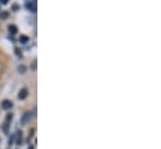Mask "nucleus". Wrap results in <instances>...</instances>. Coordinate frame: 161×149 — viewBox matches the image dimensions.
<instances>
[{
  "label": "nucleus",
  "instance_id": "6",
  "mask_svg": "<svg viewBox=\"0 0 161 149\" xmlns=\"http://www.w3.org/2000/svg\"><path fill=\"white\" fill-rule=\"evenodd\" d=\"M8 30H9V33L10 34H16L18 33V28H16L15 25H9V28H8Z\"/></svg>",
  "mask_w": 161,
  "mask_h": 149
},
{
  "label": "nucleus",
  "instance_id": "10",
  "mask_svg": "<svg viewBox=\"0 0 161 149\" xmlns=\"http://www.w3.org/2000/svg\"><path fill=\"white\" fill-rule=\"evenodd\" d=\"M19 72L24 73V72H25V68H24V67H19Z\"/></svg>",
  "mask_w": 161,
  "mask_h": 149
},
{
  "label": "nucleus",
  "instance_id": "12",
  "mask_svg": "<svg viewBox=\"0 0 161 149\" xmlns=\"http://www.w3.org/2000/svg\"><path fill=\"white\" fill-rule=\"evenodd\" d=\"M34 1H35V0H34Z\"/></svg>",
  "mask_w": 161,
  "mask_h": 149
},
{
  "label": "nucleus",
  "instance_id": "11",
  "mask_svg": "<svg viewBox=\"0 0 161 149\" xmlns=\"http://www.w3.org/2000/svg\"><path fill=\"white\" fill-rule=\"evenodd\" d=\"M0 3H1V4H8V3H9V0H0Z\"/></svg>",
  "mask_w": 161,
  "mask_h": 149
},
{
  "label": "nucleus",
  "instance_id": "8",
  "mask_svg": "<svg viewBox=\"0 0 161 149\" xmlns=\"http://www.w3.org/2000/svg\"><path fill=\"white\" fill-rule=\"evenodd\" d=\"M9 16V13L8 11H0V18L1 19H6Z\"/></svg>",
  "mask_w": 161,
  "mask_h": 149
},
{
  "label": "nucleus",
  "instance_id": "3",
  "mask_svg": "<svg viewBox=\"0 0 161 149\" xmlns=\"http://www.w3.org/2000/svg\"><path fill=\"white\" fill-rule=\"evenodd\" d=\"M28 94H29V92H28V89L26 88H23L21 90H20V93H19V95H18V98L19 99H25L26 97H28Z\"/></svg>",
  "mask_w": 161,
  "mask_h": 149
},
{
  "label": "nucleus",
  "instance_id": "1",
  "mask_svg": "<svg viewBox=\"0 0 161 149\" xmlns=\"http://www.w3.org/2000/svg\"><path fill=\"white\" fill-rule=\"evenodd\" d=\"M31 117H32V113H31V111H26V113H24V115L21 117V120H20L21 125H26V124L31 120Z\"/></svg>",
  "mask_w": 161,
  "mask_h": 149
},
{
  "label": "nucleus",
  "instance_id": "5",
  "mask_svg": "<svg viewBox=\"0 0 161 149\" xmlns=\"http://www.w3.org/2000/svg\"><path fill=\"white\" fill-rule=\"evenodd\" d=\"M10 119H11V114L6 117V122H5V124H4V132H5V133H8V127H9V124H10L9 123Z\"/></svg>",
  "mask_w": 161,
  "mask_h": 149
},
{
  "label": "nucleus",
  "instance_id": "9",
  "mask_svg": "<svg viewBox=\"0 0 161 149\" xmlns=\"http://www.w3.org/2000/svg\"><path fill=\"white\" fill-rule=\"evenodd\" d=\"M16 144H21V132H18V135H16Z\"/></svg>",
  "mask_w": 161,
  "mask_h": 149
},
{
  "label": "nucleus",
  "instance_id": "2",
  "mask_svg": "<svg viewBox=\"0 0 161 149\" xmlns=\"http://www.w3.org/2000/svg\"><path fill=\"white\" fill-rule=\"evenodd\" d=\"M25 6H26L28 10L31 11V13H35V11H36V3L35 1H29V0H26Z\"/></svg>",
  "mask_w": 161,
  "mask_h": 149
},
{
  "label": "nucleus",
  "instance_id": "4",
  "mask_svg": "<svg viewBox=\"0 0 161 149\" xmlns=\"http://www.w3.org/2000/svg\"><path fill=\"white\" fill-rule=\"evenodd\" d=\"M11 107H13V103H11L10 100H4L3 102V108L5 109V110H9Z\"/></svg>",
  "mask_w": 161,
  "mask_h": 149
},
{
  "label": "nucleus",
  "instance_id": "7",
  "mask_svg": "<svg viewBox=\"0 0 161 149\" xmlns=\"http://www.w3.org/2000/svg\"><path fill=\"white\" fill-rule=\"evenodd\" d=\"M20 43H24V44H25V43H29V38H28V36H25V35H20Z\"/></svg>",
  "mask_w": 161,
  "mask_h": 149
}]
</instances>
